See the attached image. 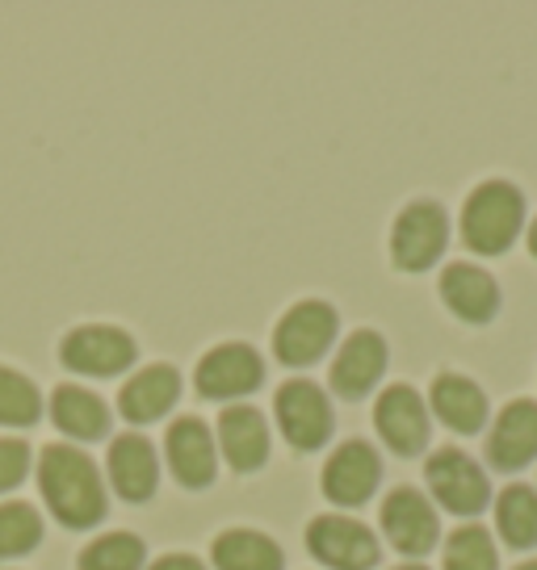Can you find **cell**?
<instances>
[{
  "instance_id": "obj_28",
  "label": "cell",
  "mask_w": 537,
  "mask_h": 570,
  "mask_svg": "<svg viewBox=\"0 0 537 570\" xmlns=\"http://www.w3.org/2000/svg\"><path fill=\"white\" fill-rule=\"evenodd\" d=\"M30 470V449L21 445L18 436H0V491L18 487Z\"/></svg>"
},
{
  "instance_id": "obj_18",
  "label": "cell",
  "mask_w": 537,
  "mask_h": 570,
  "mask_svg": "<svg viewBox=\"0 0 537 570\" xmlns=\"http://www.w3.org/2000/svg\"><path fill=\"white\" fill-rule=\"evenodd\" d=\"M218 445L235 470H256L268 458V424L256 407H223L218 415Z\"/></svg>"
},
{
  "instance_id": "obj_22",
  "label": "cell",
  "mask_w": 537,
  "mask_h": 570,
  "mask_svg": "<svg viewBox=\"0 0 537 570\" xmlns=\"http://www.w3.org/2000/svg\"><path fill=\"white\" fill-rule=\"evenodd\" d=\"M211 558L218 570H282V550L265 533H252V529H232L215 537Z\"/></svg>"
},
{
  "instance_id": "obj_17",
  "label": "cell",
  "mask_w": 537,
  "mask_h": 570,
  "mask_svg": "<svg viewBox=\"0 0 537 570\" xmlns=\"http://www.w3.org/2000/svg\"><path fill=\"white\" fill-rule=\"evenodd\" d=\"M177 391H180V374L173 365H147V370H139L118 391V411H123L130 424L160 420L164 411L177 403Z\"/></svg>"
},
{
  "instance_id": "obj_30",
  "label": "cell",
  "mask_w": 537,
  "mask_h": 570,
  "mask_svg": "<svg viewBox=\"0 0 537 570\" xmlns=\"http://www.w3.org/2000/svg\"><path fill=\"white\" fill-rule=\"evenodd\" d=\"M525 244H529V252L537 256V218L529 223V235H525Z\"/></svg>"
},
{
  "instance_id": "obj_1",
  "label": "cell",
  "mask_w": 537,
  "mask_h": 570,
  "mask_svg": "<svg viewBox=\"0 0 537 570\" xmlns=\"http://www.w3.org/2000/svg\"><path fill=\"white\" fill-rule=\"evenodd\" d=\"M38 482H42V499L68 529H89L106 517V491L89 453L47 445L38 458Z\"/></svg>"
},
{
  "instance_id": "obj_6",
  "label": "cell",
  "mask_w": 537,
  "mask_h": 570,
  "mask_svg": "<svg viewBox=\"0 0 537 570\" xmlns=\"http://www.w3.org/2000/svg\"><path fill=\"white\" fill-rule=\"evenodd\" d=\"M306 546L320 562L336 570H370L378 562L374 533L349 517H315L306 529Z\"/></svg>"
},
{
  "instance_id": "obj_3",
  "label": "cell",
  "mask_w": 537,
  "mask_h": 570,
  "mask_svg": "<svg viewBox=\"0 0 537 570\" xmlns=\"http://www.w3.org/2000/svg\"><path fill=\"white\" fill-rule=\"evenodd\" d=\"M449 218L437 202H412L408 210L394 218L391 232V256L403 273H420V268L437 265V256L446 252Z\"/></svg>"
},
{
  "instance_id": "obj_4",
  "label": "cell",
  "mask_w": 537,
  "mask_h": 570,
  "mask_svg": "<svg viewBox=\"0 0 537 570\" xmlns=\"http://www.w3.org/2000/svg\"><path fill=\"white\" fill-rule=\"evenodd\" d=\"M424 479H429L437 503H441L446 512H453V517H475V512H484L487 495H491L487 474L466 458L462 449H437L429 458V465H424Z\"/></svg>"
},
{
  "instance_id": "obj_29",
  "label": "cell",
  "mask_w": 537,
  "mask_h": 570,
  "mask_svg": "<svg viewBox=\"0 0 537 570\" xmlns=\"http://www.w3.org/2000/svg\"><path fill=\"white\" fill-rule=\"evenodd\" d=\"M152 570H206V567L197 562L194 553H168V558H160Z\"/></svg>"
},
{
  "instance_id": "obj_26",
  "label": "cell",
  "mask_w": 537,
  "mask_h": 570,
  "mask_svg": "<svg viewBox=\"0 0 537 570\" xmlns=\"http://www.w3.org/2000/svg\"><path fill=\"white\" fill-rule=\"evenodd\" d=\"M38 537H42V520L30 503H21V499L0 503V558L35 550Z\"/></svg>"
},
{
  "instance_id": "obj_16",
  "label": "cell",
  "mask_w": 537,
  "mask_h": 570,
  "mask_svg": "<svg viewBox=\"0 0 537 570\" xmlns=\"http://www.w3.org/2000/svg\"><path fill=\"white\" fill-rule=\"evenodd\" d=\"M168 465L185 487H206L215 479V436L206 432L202 420L180 415L177 424L168 428Z\"/></svg>"
},
{
  "instance_id": "obj_7",
  "label": "cell",
  "mask_w": 537,
  "mask_h": 570,
  "mask_svg": "<svg viewBox=\"0 0 537 570\" xmlns=\"http://www.w3.org/2000/svg\"><path fill=\"white\" fill-rule=\"evenodd\" d=\"M277 424L294 449H320L332 436V407L315 382H286L277 391Z\"/></svg>"
},
{
  "instance_id": "obj_19",
  "label": "cell",
  "mask_w": 537,
  "mask_h": 570,
  "mask_svg": "<svg viewBox=\"0 0 537 570\" xmlns=\"http://www.w3.org/2000/svg\"><path fill=\"white\" fill-rule=\"evenodd\" d=\"M109 482L126 499H147L156 491V449L139 432H126L109 445Z\"/></svg>"
},
{
  "instance_id": "obj_15",
  "label": "cell",
  "mask_w": 537,
  "mask_h": 570,
  "mask_svg": "<svg viewBox=\"0 0 537 570\" xmlns=\"http://www.w3.org/2000/svg\"><path fill=\"white\" fill-rule=\"evenodd\" d=\"M441 298L466 323H487L500 311V289L491 282V273H484L479 265H462V261L441 273Z\"/></svg>"
},
{
  "instance_id": "obj_12",
  "label": "cell",
  "mask_w": 537,
  "mask_h": 570,
  "mask_svg": "<svg viewBox=\"0 0 537 570\" xmlns=\"http://www.w3.org/2000/svg\"><path fill=\"white\" fill-rule=\"evenodd\" d=\"M378 474H382V462L374 449L365 441H344L323 465V495L344 508H358L378 487Z\"/></svg>"
},
{
  "instance_id": "obj_24",
  "label": "cell",
  "mask_w": 537,
  "mask_h": 570,
  "mask_svg": "<svg viewBox=\"0 0 537 570\" xmlns=\"http://www.w3.org/2000/svg\"><path fill=\"white\" fill-rule=\"evenodd\" d=\"M446 570H500L496 541L479 524H462L446 541Z\"/></svg>"
},
{
  "instance_id": "obj_23",
  "label": "cell",
  "mask_w": 537,
  "mask_h": 570,
  "mask_svg": "<svg viewBox=\"0 0 537 570\" xmlns=\"http://www.w3.org/2000/svg\"><path fill=\"white\" fill-rule=\"evenodd\" d=\"M496 529L512 550H529L537 546V491L525 482L504 487L496 499Z\"/></svg>"
},
{
  "instance_id": "obj_11",
  "label": "cell",
  "mask_w": 537,
  "mask_h": 570,
  "mask_svg": "<svg viewBox=\"0 0 537 570\" xmlns=\"http://www.w3.org/2000/svg\"><path fill=\"white\" fill-rule=\"evenodd\" d=\"M382 529L391 537V546L399 553H429L437 546V512H432V503L420 491L412 487H399L387 495L382 503Z\"/></svg>"
},
{
  "instance_id": "obj_27",
  "label": "cell",
  "mask_w": 537,
  "mask_h": 570,
  "mask_svg": "<svg viewBox=\"0 0 537 570\" xmlns=\"http://www.w3.org/2000/svg\"><path fill=\"white\" fill-rule=\"evenodd\" d=\"M38 411L42 403H38L35 382L0 365V424H35Z\"/></svg>"
},
{
  "instance_id": "obj_9",
  "label": "cell",
  "mask_w": 537,
  "mask_h": 570,
  "mask_svg": "<svg viewBox=\"0 0 537 570\" xmlns=\"http://www.w3.org/2000/svg\"><path fill=\"white\" fill-rule=\"evenodd\" d=\"M374 424L382 432V441L403 458H412L429 445V411L412 386H387L378 394Z\"/></svg>"
},
{
  "instance_id": "obj_20",
  "label": "cell",
  "mask_w": 537,
  "mask_h": 570,
  "mask_svg": "<svg viewBox=\"0 0 537 570\" xmlns=\"http://www.w3.org/2000/svg\"><path fill=\"white\" fill-rule=\"evenodd\" d=\"M432 411L453 432H479L487 424V394L462 374H437L432 382Z\"/></svg>"
},
{
  "instance_id": "obj_5",
  "label": "cell",
  "mask_w": 537,
  "mask_h": 570,
  "mask_svg": "<svg viewBox=\"0 0 537 570\" xmlns=\"http://www.w3.org/2000/svg\"><path fill=\"white\" fill-rule=\"evenodd\" d=\"M332 336H336V311L320 298H306L282 315L277 332H273V353L286 365H311L315 356L328 353Z\"/></svg>"
},
{
  "instance_id": "obj_13",
  "label": "cell",
  "mask_w": 537,
  "mask_h": 570,
  "mask_svg": "<svg viewBox=\"0 0 537 570\" xmlns=\"http://www.w3.org/2000/svg\"><path fill=\"white\" fill-rule=\"evenodd\" d=\"M487 458L496 470H520L537 458V403L534 399H517L500 411V420L487 436Z\"/></svg>"
},
{
  "instance_id": "obj_32",
  "label": "cell",
  "mask_w": 537,
  "mask_h": 570,
  "mask_svg": "<svg viewBox=\"0 0 537 570\" xmlns=\"http://www.w3.org/2000/svg\"><path fill=\"white\" fill-rule=\"evenodd\" d=\"M517 570H537V558H534V562H520Z\"/></svg>"
},
{
  "instance_id": "obj_14",
  "label": "cell",
  "mask_w": 537,
  "mask_h": 570,
  "mask_svg": "<svg viewBox=\"0 0 537 570\" xmlns=\"http://www.w3.org/2000/svg\"><path fill=\"white\" fill-rule=\"evenodd\" d=\"M387 370V340L378 332H353L332 361V386L344 399H361Z\"/></svg>"
},
{
  "instance_id": "obj_21",
  "label": "cell",
  "mask_w": 537,
  "mask_h": 570,
  "mask_svg": "<svg viewBox=\"0 0 537 570\" xmlns=\"http://www.w3.org/2000/svg\"><path fill=\"white\" fill-rule=\"evenodd\" d=\"M51 415L68 436H80V441H97L109 428L106 403L85 386H59L51 394Z\"/></svg>"
},
{
  "instance_id": "obj_25",
  "label": "cell",
  "mask_w": 537,
  "mask_h": 570,
  "mask_svg": "<svg viewBox=\"0 0 537 570\" xmlns=\"http://www.w3.org/2000/svg\"><path fill=\"white\" fill-rule=\"evenodd\" d=\"M144 541L130 533H106L80 553V570H139Z\"/></svg>"
},
{
  "instance_id": "obj_2",
  "label": "cell",
  "mask_w": 537,
  "mask_h": 570,
  "mask_svg": "<svg viewBox=\"0 0 537 570\" xmlns=\"http://www.w3.org/2000/svg\"><path fill=\"white\" fill-rule=\"evenodd\" d=\"M525 223V197L508 180H484L462 206V239L479 256H500L512 248Z\"/></svg>"
},
{
  "instance_id": "obj_10",
  "label": "cell",
  "mask_w": 537,
  "mask_h": 570,
  "mask_svg": "<svg viewBox=\"0 0 537 570\" xmlns=\"http://www.w3.org/2000/svg\"><path fill=\"white\" fill-rule=\"evenodd\" d=\"M59 361L76 374H118L135 361V340L118 327H76L59 344Z\"/></svg>"
},
{
  "instance_id": "obj_8",
  "label": "cell",
  "mask_w": 537,
  "mask_h": 570,
  "mask_svg": "<svg viewBox=\"0 0 537 570\" xmlns=\"http://www.w3.org/2000/svg\"><path fill=\"white\" fill-rule=\"evenodd\" d=\"M265 365L248 344H218L197 365V391L206 399H240L261 386Z\"/></svg>"
},
{
  "instance_id": "obj_31",
  "label": "cell",
  "mask_w": 537,
  "mask_h": 570,
  "mask_svg": "<svg viewBox=\"0 0 537 570\" xmlns=\"http://www.w3.org/2000/svg\"><path fill=\"white\" fill-rule=\"evenodd\" d=\"M394 570H429V567H420V562H408V567H394Z\"/></svg>"
}]
</instances>
